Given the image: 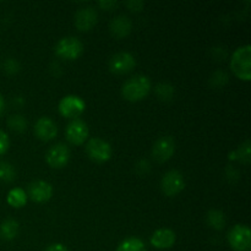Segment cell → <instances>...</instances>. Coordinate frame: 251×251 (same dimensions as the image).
<instances>
[{"mask_svg":"<svg viewBox=\"0 0 251 251\" xmlns=\"http://www.w3.org/2000/svg\"><path fill=\"white\" fill-rule=\"evenodd\" d=\"M7 203L15 208H20L26 205L27 195L26 191L21 188H14L9 191L6 198Z\"/></svg>","mask_w":251,"mask_h":251,"instance_id":"18","label":"cell"},{"mask_svg":"<svg viewBox=\"0 0 251 251\" xmlns=\"http://www.w3.org/2000/svg\"><path fill=\"white\" fill-rule=\"evenodd\" d=\"M9 146H10L9 136H7L6 132L0 130V156L6 153L7 150H9Z\"/></svg>","mask_w":251,"mask_h":251,"instance_id":"25","label":"cell"},{"mask_svg":"<svg viewBox=\"0 0 251 251\" xmlns=\"http://www.w3.org/2000/svg\"><path fill=\"white\" fill-rule=\"evenodd\" d=\"M117 251H147L146 245L139 238H126L118 245Z\"/></svg>","mask_w":251,"mask_h":251,"instance_id":"19","label":"cell"},{"mask_svg":"<svg viewBox=\"0 0 251 251\" xmlns=\"http://www.w3.org/2000/svg\"><path fill=\"white\" fill-rule=\"evenodd\" d=\"M53 195V186L44 180H36L29 184L28 196L32 201L38 203L47 202Z\"/></svg>","mask_w":251,"mask_h":251,"instance_id":"13","label":"cell"},{"mask_svg":"<svg viewBox=\"0 0 251 251\" xmlns=\"http://www.w3.org/2000/svg\"><path fill=\"white\" fill-rule=\"evenodd\" d=\"M207 223L211 228L213 229L221 230L225 228L226 226V217L223 212L218 210H211L207 213Z\"/></svg>","mask_w":251,"mask_h":251,"instance_id":"20","label":"cell"},{"mask_svg":"<svg viewBox=\"0 0 251 251\" xmlns=\"http://www.w3.org/2000/svg\"><path fill=\"white\" fill-rule=\"evenodd\" d=\"M228 243L234 251L251 250V232L245 225H237L228 233Z\"/></svg>","mask_w":251,"mask_h":251,"instance_id":"5","label":"cell"},{"mask_svg":"<svg viewBox=\"0 0 251 251\" xmlns=\"http://www.w3.org/2000/svg\"><path fill=\"white\" fill-rule=\"evenodd\" d=\"M136 66V60L134 55L127 51H120L114 54L109 60V69L113 74L117 75H124L130 73Z\"/></svg>","mask_w":251,"mask_h":251,"instance_id":"9","label":"cell"},{"mask_svg":"<svg viewBox=\"0 0 251 251\" xmlns=\"http://www.w3.org/2000/svg\"><path fill=\"white\" fill-rule=\"evenodd\" d=\"M55 54L65 60H75L83 53V44L76 37H64L56 43Z\"/></svg>","mask_w":251,"mask_h":251,"instance_id":"3","label":"cell"},{"mask_svg":"<svg viewBox=\"0 0 251 251\" xmlns=\"http://www.w3.org/2000/svg\"><path fill=\"white\" fill-rule=\"evenodd\" d=\"M4 68L5 71H7L9 74H14L19 70V64H17L14 59H9V60L5 61Z\"/></svg>","mask_w":251,"mask_h":251,"instance_id":"26","label":"cell"},{"mask_svg":"<svg viewBox=\"0 0 251 251\" xmlns=\"http://www.w3.org/2000/svg\"><path fill=\"white\" fill-rule=\"evenodd\" d=\"M151 91V81L145 75H135L124 82L122 96L129 102H139L149 96Z\"/></svg>","mask_w":251,"mask_h":251,"instance_id":"1","label":"cell"},{"mask_svg":"<svg viewBox=\"0 0 251 251\" xmlns=\"http://www.w3.org/2000/svg\"><path fill=\"white\" fill-rule=\"evenodd\" d=\"M112 146L100 137H93L86 145V153L96 163H105L112 157Z\"/></svg>","mask_w":251,"mask_h":251,"instance_id":"4","label":"cell"},{"mask_svg":"<svg viewBox=\"0 0 251 251\" xmlns=\"http://www.w3.org/2000/svg\"><path fill=\"white\" fill-rule=\"evenodd\" d=\"M156 92L161 100H169L174 96V87L169 83H159L156 87Z\"/></svg>","mask_w":251,"mask_h":251,"instance_id":"23","label":"cell"},{"mask_svg":"<svg viewBox=\"0 0 251 251\" xmlns=\"http://www.w3.org/2000/svg\"><path fill=\"white\" fill-rule=\"evenodd\" d=\"M233 159H239L242 163L244 164H248L250 162V141L249 140H247V141L244 142L243 145H240L239 149L237 150V151L233 153Z\"/></svg>","mask_w":251,"mask_h":251,"instance_id":"22","label":"cell"},{"mask_svg":"<svg viewBox=\"0 0 251 251\" xmlns=\"http://www.w3.org/2000/svg\"><path fill=\"white\" fill-rule=\"evenodd\" d=\"M9 126L11 127L14 131L21 132L26 129L27 123L22 115H12V117L9 119Z\"/></svg>","mask_w":251,"mask_h":251,"instance_id":"24","label":"cell"},{"mask_svg":"<svg viewBox=\"0 0 251 251\" xmlns=\"http://www.w3.org/2000/svg\"><path fill=\"white\" fill-rule=\"evenodd\" d=\"M230 69L243 81L251 78V47L249 44L239 47L230 59Z\"/></svg>","mask_w":251,"mask_h":251,"instance_id":"2","label":"cell"},{"mask_svg":"<svg viewBox=\"0 0 251 251\" xmlns=\"http://www.w3.org/2000/svg\"><path fill=\"white\" fill-rule=\"evenodd\" d=\"M176 235L173 230L168 229V228H161L152 234L150 242H151L152 247L156 249L166 250L171 249L176 244Z\"/></svg>","mask_w":251,"mask_h":251,"instance_id":"15","label":"cell"},{"mask_svg":"<svg viewBox=\"0 0 251 251\" xmlns=\"http://www.w3.org/2000/svg\"><path fill=\"white\" fill-rule=\"evenodd\" d=\"M15 176H16V171L12 164H10L9 162H0V180L10 183L14 180Z\"/></svg>","mask_w":251,"mask_h":251,"instance_id":"21","label":"cell"},{"mask_svg":"<svg viewBox=\"0 0 251 251\" xmlns=\"http://www.w3.org/2000/svg\"><path fill=\"white\" fill-rule=\"evenodd\" d=\"M176 152V141L172 136L159 137L152 147V157L157 162H167Z\"/></svg>","mask_w":251,"mask_h":251,"instance_id":"11","label":"cell"},{"mask_svg":"<svg viewBox=\"0 0 251 251\" xmlns=\"http://www.w3.org/2000/svg\"><path fill=\"white\" fill-rule=\"evenodd\" d=\"M161 188L164 195L173 198L180 194L185 188V180L180 172L169 171L163 176L161 180Z\"/></svg>","mask_w":251,"mask_h":251,"instance_id":"6","label":"cell"},{"mask_svg":"<svg viewBox=\"0 0 251 251\" xmlns=\"http://www.w3.org/2000/svg\"><path fill=\"white\" fill-rule=\"evenodd\" d=\"M98 5H100L102 9L110 11V10H114L115 7L119 6V2L118 1H100L98 2Z\"/></svg>","mask_w":251,"mask_h":251,"instance_id":"28","label":"cell"},{"mask_svg":"<svg viewBox=\"0 0 251 251\" xmlns=\"http://www.w3.org/2000/svg\"><path fill=\"white\" fill-rule=\"evenodd\" d=\"M46 161L51 168H63L70 161V150L65 144L54 145L47 152Z\"/></svg>","mask_w":251,"mask_h":251,"instance_id":"8","label":"cell"},{"mask_svg":"<svg viewBox=\"0 0 251 251\" xmlns=\"http://www.w3.org/2000/svg\"><path fill=\"white\" fill-rule=\"evenodd\" d=\"M4 110H5V100H4V97L0 95V115L4 113Z\"/></svg>","mask_w":251,"mask_h":251,"instance_id":"30","label":"cell"},{"mask_svg":"<svg viewBox=\"0 0 251 251\" xmlns=\"http://www.w3.org/2000/svg\"><path fill=\"white\" fill-rule=\"evenodd\" d=\"M98 14L95 7L85 6L81 7L75 14V26L78 31L87 32L97 24Z\"/></svg>","mask_w":251,"mask_h":251,"instance_id":"12","label":"cell"},{"mask_svg":"<svg viewBox=\"0 0 251 251\" xmlns=\"http://www.w3.org/2000/svg\"><path fill=\"white\" fill-rule=\"evenodd\" d=\"M19 234V223L15 220H5L0 225V238L4 240H12Z\"/></svg>","mask_w":251,"mask_h":251,"instance_id":"17","label":"cell"},{"mask_svg":"<svg viewBox=\"0 0 251 251\" xmlns=\"http://www.w3.org/2000/svg\"><path fill=\"white\" fill-rule=\"evenodd\" d=\"M44 251H69V250L66 249L65 245L59 244V243H56V244L49 245V247L47 248V249L44 250Z\"/></svg>","mask_w":251,"mask_h":251,"instance_id":"29","label":"cell"},{"mask_svg":"<svg viewBox=\"0 0 251 251\" xmlns=\"http://www.w3.org/2000/svg\"><path fill=\"white\" fill-rule=\"evenodd\" d=\"M132 28V22L126 15H119L110 21L109 29L115 38H124L129 36Z\"/></svg>","mask_w":251,"mask_h":251,"instance_id":"16","label":"cell"},{"mask_svg":"<svg viewBox=\"0 0 251 251\" xmlns=\"http://www.w3.org/2000/svg\"><path fill=\"white\" fill-rule=\"evenodd\" d=\"M126 5L131 11H136V12L140 11V10H142V7L145 6L144 2L139 1V0H131V1H127Z\"/></svg>","mask_w":251,"mask_h":251,"instance_id":"27","label":"cell"},{"mask_svg":"<svg viewBox=\"0 0 251 251\" xmlns=\"http://www.w3.org/2000/svg\"><path fill=\"white\" fill-rule=\"evenodd\" d=\"M86 109L85 100L81 97L75 95L65 96L59 103V112L63 117L70 118V119H76L80 117Z\"/></svg>","mask_w":251,"mask_h":251,"instance_id":"7","label":"cell"},{"mask_svg":"<svg viewBox=\"0 0 251 251\" xmlns=\"http://www.w3.org/2000/svg\"><path fill=\"white\" fill-rule=\"evenodd\" d=\"M34 134L42 141H50L58 134V127L50 118L42 117L34 124Z\"/></svg>","mask_w":251,"mask_h":251,"instance_id":"14","label":"cell"},{"mask_svg":"<svg viewBox=\"0 0 251 251\" xmlns=\"http://www.w3.org/2000/svg\"><path fill=\"white\" fill-rule=\"evenodd\" d=\"M88 134H90V131H88V125L81 119L71 120L65 130L66 140L70 144L76 145V146L82 145L87 140Z\"/></svg>","mask_w":251,"mask_h":251,"instance_id":"10","label":"cell"}]
</instances>
